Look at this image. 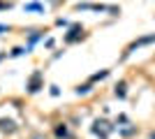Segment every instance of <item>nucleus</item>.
I'll list each match as a JSON object with an SVG mask.
<instances>
[{
	"instance_id": "1",
	"label": "nucleus",
	"mask_w": 155,
	"mask_h": 139,
	"mask_svg": "<svg viewBox=\"0 0 155 139\" xmlns=\"http://www.w3.org/2000/svg\"><path fill=\"white\" fill-rule=\"evenodd\" d=\"M111 130H114V127H111L109 123H104V121H97L95 125H93V132H95V134H100L102 139H107V137H109V132H111Z\"/></svg>"
},
{
	"instance_id": "2",
	"label": "nucleus",
	"mask_w": 155,
	"mask_h": 139,
	"mask_svg": "<svg viewBox=\"0 0 155 139\" xmlns=\"http://www.w3.org/2000/svg\"><path fill=\"white\" fill-rule=\"evenodd\" d=\"M39 81H42V74L35 72V74H32V79H30V86H28V88H30V93H37L39 91Z\"/></svg>"
},
{
	"instance_id": "3",
	"label": "nucleus",
	"mask_w": 155,
	"mask_h": 139,
	"mask_svg": "<svg viewBox=\"0 0 155 139\" xmlns=\"http://www.w3.org/2000/svg\"><path fill=\"white\" fill-rule=\"evenodd\" d=\"M81 35H84V30H81L79 26H74V28L70 30V35H67V42H74V40H79Z\"/></svg>"
},
{
	"instance_id": "4",
	"label": "nucleus",
	"mask_w": 155,
	"mask_h": 139,
	"mask_svg": "<svg viewBox=\"0 0 155 139\" xmlns=\"http://www.w3.org/2000/svg\"><path fill=\"white\" fill-rule=\"evenodd\" d=\"M0 130H7V132H14V123H12V121H0Z\"/></svg>"
},
{
	"instance_id": "5",
	"label": "nucleus",
	"mask_w": 155,
	"mask_h": 139,
	"mask_svg": "<svg viewBox=\"0 0 155 139\" xmlns=\"http://www.w3.org/2000/svg\"><path fill=\"white\" fill-rule=\"evenodd\" d=\"M56 134H58V137H67V127H56Z\"/></svg>"
},
{
	"instance_id": "6",
	"label": "nucleus",
	"mask_w": 155,
	"mask_h": 139,
	"mask_svg": "<svg viewBox=\"0 0 155 139\" xmlns=\"http://www.w3.org/2000/svg\"><path fill=\"white\" fill-rule=\"evenodd\" d=\"M116 95H120V98H123V95H125V84H120V86L116 88Z\"/></svg>"
},
{
	"instance_id": "7",
	"label": "nucleus",
	"mask_w": 155,
	"mask_h": 139,
	"mask_svg": "<svg viewBox=\"0 0 155 139\" xmlns=\"http://www.w3.org/2000/svg\"><path fill=\"white\" fill-rule=\"evenodd\" d=\"M26 9H42V5H37V2H32V5H28Z\"/></svg>"
},
{
	"instance_id": "8",
	"label": "nucleus",
	"mask_w": 155,
	"mask_h": 139,
	"mask_svg": "<svg viewBox=\"0 0 155 139\" xmlns=\"http://www.w3.org/2000/svg\"><path fill=\"white\" fill-rule=\"evenodd\" d=\"M0 30H5V26H0Z\"/></svg>"
},
{
	"instance_id": "9",
	"label": "nucleus",
	"mask_w": 155,
	"mask_h": 139,
	"mask_svg": "<svg viewBox=\"0 0 155 139\" xmlns=\"http://www.w3.org/2000/svg\"><path fill=\"white\" fill-rule=\"evenodd\" d=\"M35 139H39V137H35Z\"/></svg>"
}]
</instances>
